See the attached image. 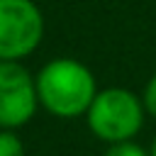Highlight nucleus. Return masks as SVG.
I'll use <instances>...</instances> for the list:
<instances>
[{"label": "nucleus", "instance_id": "nucleus-1", "mask_svg": "<svg viewBox=\"0 0 156 156\" xmlns=\"http://www.w3.org/2000/svg\"><path fill=\"white\" fill-rule=\"evenodd\" d=\"M34 80H37L39 107H44L49 115L58 119L85 117L93 98L100 90L93 71L83 61L68 56L46 61L34 73Z\"/></svg>", "mask_w": 156, "mask_h": 156}, {"label": "nucleus", "instance_id": "nucleus-2", "mask_svg": "<svg viewBox=\"0 0 156 156\" xmlns=\"http://www.w3.org/2000/svg\"><path fill=\"white\" fill-rule=\"evenodd\" d=\"M146 119V107L141 95L122 88V85H110L98 90L93 98L85 122L88 129L93 132L95 139L105 144H119V141H132Z\"/></svg>", "mask_w": 156, "mask_h": 156}, {"label": "nucleus", "instance_id": "nucleus-3", "mask_svg": "<svg viewBox=\"0 0 156 156\" xmlns=\"http://www.w3.org/2000/svg\"><path fill=\"white\" fill-rule=\"evenodd\" d=\"M44 39V15L34 0H0V61H24Z\"/></svg>", "mask_w": 156, "mask_h": 156}, {"label": "nucleus", "instance_id": "nucleus-4", "mask_svg": "<svg viewBox=\"0 0 156 156\" xmlns=\"http://www.w3.org/2000/svg\"><path fill=\"white\" fill-rule=\"evenodd\" d=\"M39 110L37 80L22 61H0V129H20Z\"/></svg>", "mask_w": 156, "mask_h": 156}, {"label": "nucleus", "instance_id": "nucleus-5", "mask_svg": "<svg viewBox=\"0 0 156 156\" xmlns=\"http://www.w3.org/2000/svg\"><path fill=\"white\" fill-rule=\"evenodd\" d=\"M0 156H27L17 129H0Z\"/></svg>", "mask_w": 156, "mask_h": 156}, {"label": "nucleus", "instance_id": "nucleus-6", "mask_svg": "<svg viewBox=\"0 0 156 156\" xmlns=\"http://www.w3.org/2000/svg\"><path fill=\"white\" fill-rule=\"evenodd\" d=\"M102 156H149V149L139 146L134 139L132 141H119V144H107Z\"/></svg>", "mask_w": 156, "mask_h": 156}, {"label": "nucleus", "instance_id": "nucleus-7", "mask_svg": "<svg viewBox=\"0 0 156 156\" xmlns=\"http://www.w3.org/2000/svg\"><path fill=\"white\" fill-rule=\"evenodd\" d=\"M141 100H144V107H146V115H151L156 119V73L149 78L144 93H141Z\"/></svg>", "mask_w": 156, "mask_h": 156}, {"label": "nucleus", "instance_id": "nucleus-8", "mask_svg": "<svg viewBox=\"0 0 156 156\" xmlns=\"http://www.w3.org/2000/svg\"><path fill=\"white\" fill-rule=\"evenodd\" d=\"M149 156H156V134H154V139L149 144Z\"/></svg>", "mask_w": 156, "mask_h": 156}]
</instances>
